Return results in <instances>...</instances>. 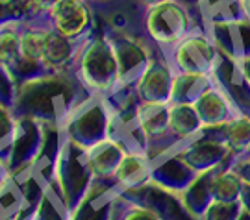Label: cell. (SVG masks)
<instances>
[{"label":"cell","instance_id":"6da1fadb","mask_svg":"<svg viewBox=\"0 0 250 220\" xmlns=\"http://www.w3.org/2000/svg\"><path fill=\"white\" fill-rule=\"evenodd\" d=\"M93 93L69 71H43L22 80L17 85L15 115L36 119L41 124L63 126L67 117Z\"/></svg>","mask_w":250,"mask_h":220},{"label":"cell","instance_id":"7a4b0ae2","mask_svg":"<svg viewBox=\"0 0 250 220\" xmlns=\"http://www.w3.org/2000/svg\"><path fill=\"white\" fill-rule=\"evenodd\" d=\"M74 72L93 95L107 97L119 89V63L106 32L97 30L82 44Z\"/></svg>","mask_w":250,"mask_h":220},{"label":"cell","instance_id":"3957f363","mask_svg":"<svg viewBox=\"0 0 250 220\" xmlns=\"http://www.w3.org/2000/svg\"><path fill=\"white\" fill-rule=\"evenodd\" d=\"M193 28L197 26L193 24L191 11L180 0H163V2L145 8V36L161 50L172 48Z\"/></svg>","mask_w":250,"mask_h":220},{"label":"cell","instance_id":"277c9868","mask_svg":"<svg viewBox=\"0 0 250 220\" xmlns=\"http://www.w3.org/2000/svg\"><path fill=\"white\" fill-rule=\"evenodd\" d=\"M109 104L102 95H91L80 106H76L63 122L65 137L76 146L87 150L106 139L109 130Z\"/></svg>","mask_w":250,"mask_h":220},{"label":"cell","instance_id":"5b68a950","mask_svg":"<svg viewBox=\"0 0 250 220\" xmlns=\"http://www.w3.org/2000/svg\"><path fill=\"white\" fill-rule=\"evenodd\" d=\"M169 58L174 72H197L215 74L223 61V54L215 44L208 30L193 28L180 43L169 50H163Z\"/></svg>","mask_w":250,"mask_h":220},{"label":"cell","instance_id":"8992f818","mask_svg":"<svg viewBox=\"0 0 250 220\" xmlns=\"http://www.w3.org/2000/svg\"><path fill=\"white\" fill-rule=\"evenodd\" d=\"M54 180L62 187L63 194L69 200L72 209L80 203V200L85 196V193L89 191V187L95 181V176H93L87 158H85V150L76 146L67 137L62 144Z\"/></svg>","mask_w":250,"mask_h":220},{"label":"cell","instance_id":"52a82bcc","mask_svg":"<svg viewBox=\"0 0 250 220\" xmlns=\"http://www.w3.org/2000/svg\"><path fill=\"white\" fill-rule=\"evenodd\" d=\"M119 63V87H134L156 52V44L145 34H107Z\"/></svg>","mask_w":250,"mask_h":220},{"label":"cell","instance_id":"ba28073f","mask_svg":"<svg viewBox=\"0 0 250 220\" xmlns=\"http://www.w3.org/2000/svg\"><path fill=\"white\" fill-rule=\"evenodd\" d=\"M46 19L58 34L71 39H87L97 32V15L89 0H58Z\"/></svg>","mask_w":250,"mask_h":220},{"label":"cell","instance_id":"9c48e42d","mask_svg":"<svg viewBox=\"0 0 250 220\" xmlns=\"http://www.w3.org/2000/svg\"><path fill=\"white\" fill-rule=\"evenodd\" d=\"M119 196L128 202L148 207L160 217V220H200L186 207L178 193H172L154 181H148L132 191H123Z\"/></svg>","mask_w":250,"mask_h":220},{"label":"cell","instance_id":"30bf717a","mask_svg":"<svg viewBox=\"0 0 250 220\" xmlns=\"http://www.w3.org/2000/svg\"><path fill=\"white\" fill-rule=\"evenodd\" d=\"M174 74L176 72L172 69L169 58L165 56L161 48H156L150 63L146 65V69L134 85V91L139 98V102L170 104Z\"/></svg>","mask_w":250,"mask_h":220},{"label":"cell","instance_id":"8fae6325","mask_svg":"<svg viewBox=\"0 0 250 220\" xmlns=\"http://www.w3.org/2000/svg\"><path fill=\"white\" fill-rule=\"evenodd\" d=\"M178 152L180 156L184 158V161L198 174L233 165V158L230 154V150L224 146L223 141H219L217 137H213L206 130L198 135L197 139L184 142L178 148Z\"/></svg>","mask_w":250,"mask_h":220},{"label":"cell","instance_id":"7c38bea8","mask_svg":"<svg viewBox=\"0 0 250 220\" xmlns=\"http://www.w3.org/2000/svg\"><path fill=\"white\" fill-rule=\"evenodd\" d=\"M119 193L113 180L95 178L89 191L72 209V220H113Z\"/></svg>","mask_w":250,"mask_h":220},{"label":"cell","instance_id":"4fadbf2b","mask_svg":"<svg viewBox=\"0 0 250 220\" xmlns=\"http://www.w3.org/2000/svg\"><path fill=\"white\" fill-rule=\"evenodd\" d=\"M180 148V146H178ZM178 148H172L158 158L152 159V176L150 181L165 187L172 193L182 194L189 187V183L197 178L195 172L180 156Z\"/></svg>","mask_w":250,"mask_h":220},{"label":"cell","instance_id":"5bb4252c","mask_svg":"<svg viewBox=\"0 0 250 220\" xmlns=\"http://www.w3.org/2000/svg\"><path fill=\"white\" fill-rule=\"evenodd\" d=\"M195 107L198 111V117L206 128H221L224 124L233 120L235 117L245 113L239 104L230 97V93L219 85H213L208 89L202 97L195 102Z\"/></svg>","mask_w":250,"mask_h":220},{"label":"cell","instance_id":"9a60e30c","mask_svg":"<svg viewBox=\"0 0 250 220\" xmlns=\"http://www.w3.org/2000/svg\"><path fill=\"white\" fill-rule=\"evenodd\" d=\"M43 139H45V124H41L36 119L17 115L13 148L8 161L9 168H17L30 163L37 156Z\"/></svg>","mask_w":250,"mask_h":220},{"label":"cell","instance_id":"2e32d148","mask_svg":"<svg viewBox=\"0 0 250 220\" xmlns=\"http://www.w3.org/2000/svg\"><path fill=\"white\" fill-rule=\"evenodd\" d=\"M208 32L224 58L241 63L250 56V20L228 26H211Z\"/></svg>","mask_w":250,"mask_h":220},{"label":"cell","instance_id":"e0dca14e","mask_svg":"<svg viewBox=\"0 0 250 220\" xmlns=\"http://www.w3.org/2000/svg\"><path fill=\"white\" fill-rule=\"evenodd\" d=\"M85 39H71L58 34L52 26L48 30L43 52V71H69L74 69L82 44Z\"/></svg>","mask_w":250,"mask_h":220},{"label":"cell","instance_id":"ac0fdd59","mask_svg":"<svg viewBox=\"0 0 250 220\" xmlns=\"http://www.w3.org/2000/svg\"><path fill=\"white\" fill-rule=\"evenodd\" d=\"M21 22L22 20H8L0 24V63L8 67L17 85L22 80L32 76V72L28 71L21 58Z\"/></svg>","mask_w":250,"mask_h":220},{"label":"cell","instance_id":"d6986e66","mask_svg":"<svg viewBox=\"0 0 250 220\" xmlns=\"http://www.w3.org/2000/svg\"><path fill=\"white\" fill-rule=\"evenodd\" d=\"M152 176V159L143 152H126L121 159V165L117 168L113 181L119 191H132L141 185L148 183Z\"/></svg>","mask_w":250,"mask_h":220},{"label":"cell","instance_id":"ffe728a7","mask_svg":"<svg viewBox=\"0 0 250 220\" xmlns=\"http://www.w3.org/2000/svg\"><path fill=\"white\" fill-rule=\"evenodd\" d=\"M125 154V148L109 137L102 139L97 144H93L91 148L85 150V158H87L91 172L99 180H113Z\"/></svg>","mask_w":250,"mask_h":220},{"label":"cell","instance_id":"44dd1931","mask_svg":"<svg viewBox=\"0 0 250 220\" xmlns=\"http://www.w3.org/2000/svg\"><path fill=\"white\" fill-rule=\"evenodd\" d=\"M206 132L211 133L219 141H223L235 161L245 156L250 144V115L241 113L221 128H206Z\"/></svg>","mask_w":250,"mask_h":220},{"label":"cell","instance_id":"7402d4cb","mask_svg":"<svg viewBox=\"0 0 250 220\" xmlns=\"http://www.w3.org/2000/svg\"><path fill=\"white\" fill-rule=\"evenodd\" d=\"M217 85L215 74H197V72H176L172 81L170 102L195 104L208 89Z\"/></svg>","mask_w":250,"mask_h":220},{"label":"cell","instance_id":"603a6c76","mask_svg":"<svg viewBox=\"0 0 250 220\" xmlns=\"http://www.w3.org/2000/svg\"><path fill=\"white\" fill-rule=\"evenodd\" d=\"M169 120H170V133L182 144L197 139L198 135L204 132V124H202L200 117H198L195 104L170 102Z\"/></svg>","mask_w":250,"mask_h":220},{"label":"cell","instance_id":"cb8c5ba5","mask_svg":"<svg viewBox=\"0 0 250 220\" xmlns=\"http://www.w3.org/2000/svg\"><path fill=\"white\" fill-rule=\"evenodd\" d=\"M200 8L208 28L228 26L249 20L241 0H200Z\"/></svg>","mask_w":250,"mask_h":220},{"label":"cell","instance_id":"d4e9b609","mask_svg":"<svg viewBox=\"0 0 250 220\" xmlns=\"http://www.w3.org/2000/svg\"><path fill=\"white\" fill-rule=\"evenodd\" d=\"M217 170V168H215ZM215 170H208V172H200L197 178L189 183V187L180 194L182 202L186 203L189 211L195 217H202L206 209L215 202L213 200V176Z\"/></svg>","mask_w":250,"mask_h":220},{"label":"cell","instance_id":"484cf974","mask_svg":"<svg viewBox=\"0 0 250 220\" xmlns=\"http://www.w3.org/2000/svg\"><path fill=\"white\" fill-rule=\"evenodd\" d=\"M32 220H72L71 203L56 180L46 185Z\"/></svg>","mask_w":250,"mask_h":220},{"label":"cell","instance_id":"4316f807","mask_svg":"<svg viewBox=\"0 0 250 220\" xmlns=\"http://www.w3.org/2000/svg\"><path fill=\"white\" fill-rule=\"evenodd\" d=\"M245 181L232 167H221L213 176V200L217 202H239Z\"/></svg>","mask_w":250,"mask_h":220},{"label":"cell","instance_id":"83f0119b","mask_svg":"<svg viewBox=\"0 0 250 220\" xmlns=\"http://www.w3.org/2000/svg\"><path fill=\"white\" fill-rule=\"evenodd\" d=\"M15 124H17L15 111L11 107L0 104V159H4L6 163L9 161L11 148H13Z\"/></svg>","mask_w":250,"mask_h":220},{"label":"cell","instance_id":"f1b7e54d","mask_svg":"<svg viewBox=\"0 0 250 220\" xmlns=\"http://www.w3.org/2000/svg\"><path fill=\"white\" fill-rule=\"evenodd\" d=\"M115 220H160V217L154 211H150L148 207L128 202V200L119 196L115 205Z\"/></svg>","mask_w":250,"mask_h":220},{"label":"cell","instance_id":"f546056e","mask_svg":"<svg viewBox=\"0 0 250 220\" xmlns=\"http://www.w3.org/2000/svg\"><path fill=\"white\" fill-rule=\"evenodd\" d=\"M243 207L239 202H217L215 200L200 220H237L241 215Z\"/></svg>","mask_w":250,"mask_h":220},{"label":"cell","instance_id":"4dcf8cb0","mask_svg":"<svg viewBox=\"0 0 250 220\" xmlns=\"http://www.w3.org/2000/svg\"><path fill=\"white\" fill-rule=\"evenodd\" d=\"M17 97V81L6 65L0 63V104L13 109Z\"/></svg>","mask_w":250,"mask_h":220},{"label":"cell","instance_id":"1f68e13d","mask_svg":"<svg viewBox=\"0 0 250 220\" xmlns=\"http://www.w3.org/2000/svg\"><path fill=\"white\" fill-rule=\"evenodd\" d=\"M58 0H26V6L30 9V15L34 17H46L48 11Z\"/></svg>","mask_w":250,"mask_h":220},{"label":"cell","instance_id":"d6a6232c","mask_svg":"<svg viewBox=\"0 0 250 220\" xmlns=\"http://www.w3.org/2000/svg\"><path fill=\"white\" fill-rule=\"evenodd\" d=\"M232 168L243 178L245 183H250V158H239L233 161Z\"/></svg>","mask_w":250,"mask_h":220},{"label":"cell","instance_id":"836d02e7","mask_svg":"<svg viewBox=\"0 0 250 220\" xmlns=\"http://www.w3.org/2000/svg\"><path fill=\"white\" fill-rule=\"evenodd\" d=\"M239 203H241L243 211H247L250 215V183H245L243 187L241 198H239Z\"/></svg>","mask_w":250,"mask_h":220},{"label":"cell","instance_id":"e575fe53","mask_svg":"<svg viewBox=\"0 0 250 220\" xmlns=\"http://www.w3.org/2000/svg\"><path fill=\"white\" fill-rule=\"evenodd\" d=\"M9 176V165L4 161V159H0V185L6 181V178Z\"/></svg>","mask_w":250,"mask_h":220},{"label":"cell","instance_id":"d590c367","mask_svg":"<svg viewBox=\"0 0 250 220\" xmlns=\"http://www.w3.org/2000/svg\"><path fill=\"white\" fill-rule=\"evenodd\" d=\"M243 2V8H245V13H247V17L250 20V0H241Z\"/></svg>","mask_w":250,"mask_h":220},{"label":"cell","instance_id":"8d00e7d4","mask_svg":"<svg viewBox=\"0 0 250 220\" xmlns=\"http://www.w3.org/2000/svg\"><path fill=\"white\" fill-rule=\"evenodd\" d=\"M237 220H250V215L247 211H241V215H239V219Z\"/></svg>","mask_w":250,"mask_h":220},{"label":"cell","instance_id":"74e56055","mask_svg":"<svg viewBox=\"0 0 250 220\" xmlns=\"http://www.w3.org/2000/svg\"><path fill=\"white\" fill-rule=\"evenodd\" d=\"M89 2L95 6V4H102V2H107V0H89Z\"/></svg>","mask_w":250,"mask_h":220},{"label":"cell","instance_id":"f35d334b","mask_svg":"<svg viewBox=\"0 0 250 220\" xmlns=\"http://www.w3.org/2000/svg\"><path fill=\"white\" fill-rule=\"evenodd\" d=\"M243 158H250V144H249V148H247V152H245V156Z\"/></svg>","mask_w":250,"mask_h":220},{"label":"cell","instance_id":"ab89813d","mask_svg":"<svg viewBox=\"0 0 250 220\" xmlns=\"http://www.w3.org/2000/svg\"><path fill=\"white\" fill-rule=\"evenodd\" d=\"M247 113H249V115H250V104H249V109H247Z\"/></svg>","mask_w":250,"mask_h":220},{"label":"cell","instance_id":"60d3db41","mask_svg":"<svg viewBox=\"0 0 250 220\" xmlns=\"http://www.w3.org/2000/svg\"><path fill=\"white\" fill-rule=\"evenodd\" d=\"M113 220H115V217H113Z\"/></svg>","mask_w":250,"mask_h":220}]
</instances>
